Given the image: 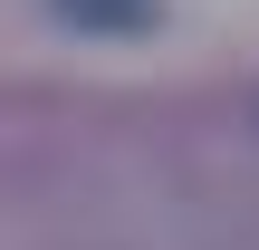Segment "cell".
Listing matches in <instances>:
<instances>
[{
  "label": "cell",
  "instance_id": "cell-1",
  "mask_svg": "<svg viewBox=\"0 0 259 250\" xmlns=\"http://www.w3.org/2000/svg\"><path fill=\"white\" fill-rule=\"evenodd\" d=\"M67 29H87V39H144L154 19H163V0H48Z\"/></svg>",
  "mask_w": 259,
  "mask_h": 250
}]
</instances>
